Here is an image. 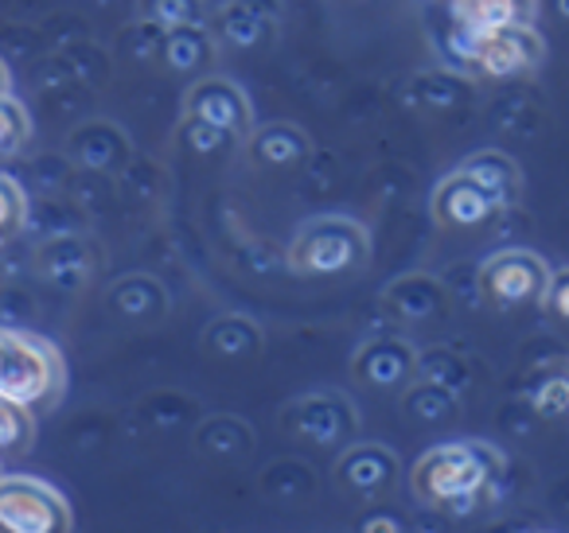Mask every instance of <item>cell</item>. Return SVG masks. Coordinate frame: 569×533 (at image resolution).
<instances>
[{
    "label": "cell",
    "instance_id": "cell-25",
    "mask_svg": "<svg viewBox=\"0 0 569 533\" xmlns=\"http://www.w3.org/2000/svg\"><path fill=\"white\" fill-rule=\"evenodd\" d=\"M36 444V416L20 405L0 401V460L4 455H28Z\"/></svg>",
    "mask_w": 569,
    "mask_h": 533
},
{
    "label": "cell",
    "instance_id": "cell-19",
    "mask_svg": "<svg viewBox=\"0 0 569 533\" xmlns=\"http://www.w3.org/2000/svg\"><path fill=\"white\" fill-rule=\"evenodd\" d=\"M160 59L168 71L176 74H196L214 59V36L203 28H180V32L160 36Z\"/></svg>",
    "mask_w": 569,
    "mask_h": 533
},
{
    "label": "cell",
    "instance_id": "cell-5",
    "mask_svg": "<svg viewBox=\"0 0 569 533\" xmlns=\"http://www.w3.org/2000/svg\"><path fill=\"white\" fill-rule=\"evenodd\" d=\"M71 502L36 475H0V533H71Z\"/></svg>",
    "mask_w": 569,
    "mask_h": 533
},
{
    "label": "cell",
    "instance_id": "cell-30",
    "mask_svg": "<svg viewBox=\"0 0 569 533\" xmlns=\"http://www.w3.org/2000/svg\"><path fill=\"white\" fill-rule=\"evenodd\" d=\"M180 137L191 152H199V157H211V152H219L222 144H230V137H222L219 129H207V125L188 121V118H183V125H180Z\"/></svg>",
    "mask_w": 569,
    "mask_h": 533
},
{
    "label": "cell",
    "instance_id": "cell-21",
    "mask_svg": "<svg viewBox=\"0 0 569 533\" xmlns=\"http://www.w3.org/2000/svg\"><path fill=\"white\" fill-rule=\"evenodd\" d=\"M137 20L157 36L207 24V0H137Z\"/></svg>",
    "mask_w": 569,
    "mask_h": 533
},
{
    "label": "cell",
    "instance_id": "cell-2",
    "mask_svg": "<svg viewBox=\"0 0 569 533\" xmlns=\"http://www.w3.org/2000/svg\"><path fill=\"white\" fill-rule=\"evenodd\" d=\"M67 390V362L56 343L17 328H0V401L51 413Z\"/></svg>",
    "mask_w": 569,
    "mask_h": 533
},
{
    "label": "cell",
    "instance_id": "cell-15",
    "mask_svg": "<svg viewBox=\"0 0 569 533\" xmlns=\"http://www.w3.org/2000/svg\"><path fill=\"white\" fill-rule=\"evenodd\" d=\"M445 284L429 273H406L382 292V308L402 323H429L445 312Z\"/></svg>",
    "mask_w": 569,
    "mask_h": 533
},
{
    "label": "cell",
    "instance_id": "cell-23",
    "mask_svg": "<svg viewBox=\"0 0 569 533\" xmlns=\"http://www.w3.org/2000/svg\"><path fill=\"white\" fill-rule=\"evenodd\" d=\"M402 413L410 421L421 424H441V421H457L460 416V398L441 385H426V382H410L402 390Z\"/></svg>",
    "mask_w": 569,
    "mask_h": 533
},
{
    "label": "cell",
    "instance_id": "cell-26",
    "mask_svg": "<svg viewBox=\"0 0 569 533\" xmlns=\"http://www.w3.org/2000/svg\"><path fill=\"white\" fill-rule=\"evenodd\" d=\"M527 401L530 409H535L538 416H546V421H558L561 413H566L569 405V378L561 366L546 370V374L535 378V385L527 390Z\"/></svg>",
    "mask_w": 569,
    "mask_h": 533
},
{
    "label": "cell",
    "instance_id": "cell-34",
    "mask_svg": "<svg viewBox=\"0 0 569 533\" xmlns=\"http://www.w3.org/2000/svg\"><path fill=\"white\" fill-rule=\"evenodd\" d=\"M449 4H452V0H449Z\"/></svg>",
    "mask_w": 569,
    "mask_h": 533
},
{
    "label": "cell",
    "instance_id": "cell-31",
    "mask_svg": "<svg viewBox=\"0 0 569 533\" xmlns=\"http://www.w3.org/2000/svg\"><path fill=\"white\" fill-rule=\"evenodd\" d=\"M363 533H402V525H398L395 517L382 514V517H367V522H363Z\"/></svg>",
    "mask_w": 569,
    "mask_h": 533
},
{
    "label": "cell",
    "instance_id": "cell-4",
    "mask_svg": "<svg viewBox=\"0 0 569 533\" xmlns=\"http://www.w3.org/2000/svg\"><path fill=\"white\" fill-rule=\"evenodd\" d=\"M553 269L535 250H499L476 273V292L496 312H519L542 300Z\"/></svg>",
    "mask_w": 569,
    "mask_h": 533
},
{
    "label": "cell",
    "instance_id": "cell-29",
    "mask_svg": "<svg viewBox=\"0 0 569 533\" xmlns=\"http://www.w3.org/2000/svg\"><path fill=\"white\" fill-rule=\"evenodd\" d=\"M538 308H542L546 315H550L553 323H566L569 320V276L561 273V269H553L550 273V284H546L542 300H538Z\"/></svg>",
    "mask_w": 569,
    "mask_h": 533
},
{
    "label": "cell",
    "instance_id": "cell-32",
    "mask_svg": "<svg viewBox=\"0 0 569 533\" xmlns=\"http://www.w3.org/2000/svg\"><path fill=\"white\" fill-rule=\"evenodd\" d=\"M12 94V71H9V63L0 59V98H9Z\"/></svg>",
    "mask_w": 569,
    "mask_h": 533
},
{
    "label": "cell",
    "instance_id": "cell-1",
    "mask_svg": "<svg viewBox=\"0 0 569 533\" xmlns=\"http://www.w3.org/2000/svg\"><path fill=\"white\" fill-rule=\"evenodd\" d=\"M507 471V455L488 440H452L437 444L413 463V499L441 514H472L483 494Z\"/></svg>",
    "mask_w": 569,
    "mask_h": 533
},
{
    "label": "cell",
    "instance_id": "cell-27",
    "mask_svg": "<svg viewBox=\"0 0 569 533\" xmlns=\"http://www.w3.org/2000/svg\"><path fill=\"white\" fill-rule=\"evenodd\" d=\"M28 137H32V118H28L24 102L17 98H0V157H17L24 152Z\"/></svg>",
    "mask_w": 569,
    "mask_h": 533
},
{
    "label": "cell",
    "instance_id": "cell-3",
    "mask_svg": "<svg viewBox=\"0 0 569 533\" xmlns=\"http://www.w3.org/2000/svg\"><path fill=\"white\" fill-rule=\"evenodd\" d=\"M297 276H348L363 273L371 261V234L363 222L343 214H320L309 219L289 242L284 253Z\"/></svg>",
    "mask_w": 569,
    "mask_h": 533
},
{
    "label": "cell",
    "instance_id": "cell-33",
    "mask_svg": "<svg viewBox=\"0 0 569 533\" xmlns=\"http://www.w3.org/2000/svg\"><path fill=\"white\" fill-rule=\"evenodd\" d=\"M0 475H4V463H0Z\"/></svg>",
    "mask_w": 569,
    "mask_h": 533
},
{
    "label": "cell",
    "instance_id": "cell-8",
    "mask_svg": "<svg viewBox=\"0 0 569 533\" xmlns=\"http://www.w3.org/2000/svg\"><path fill=\"white\" fill-rule=\"evenodd\" d=\"M281 424L293 436H301L305 444L320 447H343L359 429L356 405L340 393H309V398L293 401L281 413Z\"/></svg>",
    "mask_w": 569,
    "mask_h": 533
},
{
    "label": "cell",
    "instance_id": "cell-22",
    "mask_svg": "<svg viewBox=\"0 0 569 533\" xmlns=\"http://www.w3.org/2000/svg\"><path fill=\"white\" fill-rule=\"evenodd\" d=\"M207 351L219 359H250L261 351V328L246 315H219L207 328Z\"/></svg>",
    "mask_w": 569,
    "mask_h": 533
},
{
    "label": "cell",
    "instance_id": "cell-28",
    "mask_svg": "<svg viewBox=\"0 0 569 533\" xmlns=\"http://www.w3.org/2000/svg\"><path fill=\"white\" fill-rule=\"evenodd\" d=\"M28 227V195L9 172H0V245Z\"/></svg>",
    "mask_w": 569,
    "mask_h": 533
},
{
    "label": "cell",
    "instance_id": "cell-20",
    "mask_svg": "<svg viewBox=\"0 0 569 533\" xmlns=\"http://www.w3.org/2000/svg\"><path fill=\"white\" fill-rule=\"evenodd\" d=\"M413 382L426 385H441L449 393H465L472 385V366H468L465 354L449 351V346H429V351H418V362H413Z\"/></svg>",
    "mask_w": 569,
    "mask_h": 533
},
{
    "label": "cell",
    "instance_id": "cell-11",
    "mask_svg": "<svg viewBox=\"0 0 569 533\" xmlns=\"http://www.w3.org/2000/svg\"><path fill=\"white\" fill-rule=\"evenodd\" d=\"M429 211H433L437 227H445V230H480L503 214L472 180H465L460 172H449L441 183H437L433 199H429Z\"/></svg>",
    "mask_w": 569,
    "mask_h": 533
},
{
    "label": "cell",
    "instance_id": "cell-7",
    "mask_svg": "<svg viewBox=\"0 0 569 533\" xmlns=\"http://www.w3.org/2000/svg\"><path fill=\"white\" fill-rule=\"evenodd\" d=\"M183 118L199 121L207 129H219L230 141H246L253 133V110L250 98L242 94V87L219 74L196 79L183 94Z\"/></svg>",
    "mask_w": 569,
    "mask_h": 533
},
{
    "label": "cell",
    "instance_id": "cell-13",
    "mask_svg": "<svg viewBox=\"0 0 569 533\" xmlns=\"http://www.w3.org/2000/svg\"><path fill=\"white\" fill-rule=\"evenodd\" d=\"M36 269L48 284L63 292H74L94 276L98 269V250L90 238L82 234H56L36 250Z\"/></svg>",
    "mask_w": 569,
    "mask_h": 533
},
{
    "label": "cell",
    "instance_id": "cell-9",
    "mask_svg": "<svg viewBox=\"0 0 569 533\" xmlns=\"http://www.w3.org/2000/svg\"><path fill=\"white\" fill-rule=\"evenodd\" d=\"M336 486L351 499H382L402 479V463L382 444H351L336 460Z\"/></svg>",
    "mask_w": 569,
    "mask_h": 533
},
{
    "label": "cell",
    "instance_id": "cell-10",
    "mask_svg": "<svg viewBox=\"0 0 569 533\" xmlns=\"http://www.w3.org/2000/svg\"><path fill=\"white\" fill-rule=\"evenodd\" d=\"M413 362H418V351L402 335H375L351 359V378L363 382L367 390L395 393L413 382Z\"/></svg>",
    "mask_w": 569,
    "mask_h": 533
},
{
    "label": "cell",
    "instance_id": "cell-16",
    "mask_svg": "<svg viewBox=\"0 0 569 533\" xmlns=\"http://www.w3.org/2000/svg\"><path fill=\"white\" fill-rule=\"evenodd\" d=\"M452 20L468 36L530 28L538 20V0H452Z\"/></svg>",
    "mask_w": 569,
    "mask_h": 533
},
{
    "label": "cell",
    "instance_id": "cell-24",
    "mask_svg": "<svg viewBox=\"0 0 569 533\" xmlns=\"http://www.w3.org/2000/svg\"><path fill=\"white\" fill-rule=\"evenodd\" d=\"M113 308L126 320H157L160 312H168V296L152 276H126L113 284Z\"/></svg>",
    "mask_w": 569,
    "mask_h": 533
},
{
    "label": "cell",
    "instance_id": "cell-14",
    "mask_svg": "<svg viewBox=\"0 0 569 533\" xmlns=\"http://www.w3.org/2000/svg\"><path fill=\"white\" fill-rule=\"evenodd\" d=\"M465 180H472L499 211H511L515 203L522 199V172L507 152L499 149H483V152H472L465 164L457 168Z\"/></svg>",
    "mask_w": 569,
    "mask_h": 533
},
{
    "label": "cell",
    "instance_id": "cell-17",
    "mask_svg": "<svg viewBox=\"0 0 569 533\" xmlns=\"http://www.w3.org/2000/svg\"><path fill=\"white\" fill-rule=\"evenodd\" d=\"M71 157L90 172H118L129 164V141L110 121H90L71 137Z\"/></svg>",
    "mask_w": 569,
    "mask_h": 533
},
{
    "label": "cell",
    "instance_id": "cell-18",
    "mask_svg": "<svg viewBox=\"0 0 569 533\" xmlns=\"http://www.w3.org/2000/svg\"><path fill=\"white\" fill-rule=\"evenodd\" d=\"M246 141H250L253 164H266V168H293L301 160H309L312 152L309 133L301 125H289V121H273V125L253 129Z\"/></svg>",
    "mask_w": 569,
    "mask_h": 533
},
{
    "label": "cell",
    "instance_id": "cell-6",
    "mask_svg": "<svg viewBox=\"0 0 569 533\" xmlns=\"http://www.w3.org/2000/svg\"><path fill=\"white\" fill-rule=\"evenodd\" d=\"M542 59H546V40L535 24L499 28V32H483L472 40L468 71H472L476 79L503 82V79H522V74L538 71Z\"/></svg>",
    "mask_w": 569,
    "mask_h": 533
},
{
    "label": "cell",
    "instance_id": "cell-12",
    "mask_svg": "<svg viewBox=\"0 0 569 533\" xmlns=\"http://www.w3.org/2000/svg\"><path fill=\"white\" fill-rule=\"evenodd\" d=\"M281 24V0H227L214 20V36L234 51L266 48Z\"/></svg>",
    "mask_w": 569,
    "mask_h": 533
}]
</instances>
